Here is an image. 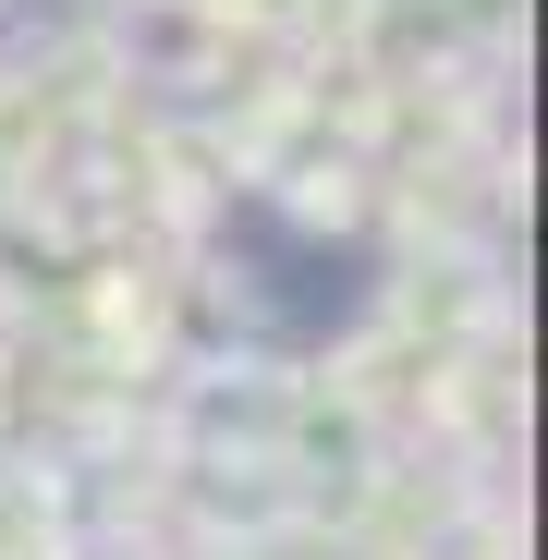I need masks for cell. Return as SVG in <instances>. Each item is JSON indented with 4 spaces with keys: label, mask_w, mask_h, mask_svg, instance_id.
<instances>
[{
    "label": "cell",
    "mask_w": 548,
    "mask_h": 560,
    "mask_svg": "<svg viewBox=\"0 0 548 560\" xmlns=\"http://www.w3.org/2000/svg\"><path fill=\"white\" fill-rule=\"evenodd\" d=\"M232 13H293V0H232Z\"/></svg>",
    "instance_id": "obj_1"
}]
</instances>
